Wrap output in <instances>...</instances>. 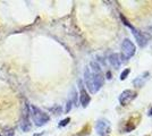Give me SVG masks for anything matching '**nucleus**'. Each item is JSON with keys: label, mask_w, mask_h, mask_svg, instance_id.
Listing matches in <instances>:
<instances>
[{"label": "nucleus", "mask_w": 152, "mask_h": 136, "mask_svg": "<svg viewBox=\"0 0 152 136\" xmlns=\"http://www.w3.org/2000/svg\"><path fill=\"white\" fill-rule=\"evenodd\" d=\"M104 76L101 71L100 65L96 61H91L89 66L85 67L84 71V82L90 91V93L94 94L103 86Z\"/></svg>", "instance_id": "nucleus-1"}, {"label": "nucleus", "mask_w": 152, "mask_h": 136, "mask_svg": "<svg viewBox=\"0 0 152 136\" xmlns=\"http://www.w3.org/2000/svg\"><path fill=\"white\" fill-rule=\"evenodd\" d=\"M30 112H31L33 121H34V124H35L38 127L43 126V125H45L47 123H49V120H50V117H49L48 113H45L43 110H41L40 108L33 105V104L30 105Z\"/></svg>", "instance_id": "nucleus-2"}, {"label": "nucleus", "mask_w": 152, "mask_h": 136, "mask_svg": "<svg viewBox=\"0 0 152 136\" xmlns=\"http://www.w3.org/2000/svg\"><path fill=\"white\" fill-rule=\"evenodd\" d=\"M121 22H123V24H124V25H126L127 27L132 31L134 38H135V40L137 41V44H139L140 47H145L146 43H148V39L145 38V35H144L142 32H140L136 27H134V26L132 25V24H131L126 18H125V16H124V15H121Z\"/></svg>", "instance_id": "nucleus-3"}, {"label": "nucleus", "mask_w": 152, "mask_h": 136, "mask_svg": "<svg viewBox=\"0 0 152 136\" xmlns=\"http://www.w3.org/2000/svg\"><path fill=\"white\" fill-rule=\"evenodd\" d=\"M136 51V48L134 43L129 39H124L123 43H121V59H124L123 61L126 63L128 59H131L135 55Z\"/></svg>", "instance_id": "nucleus-4"}, {"label": "nucleus", "mask_w": 152, "mask_h": 136, "mask_svg": "<svg viewBox=\"0 0 152 136\" xmlns=\"http://www.w3.org/2000/svg\"><path fill=\"white\" fill-rule=\"evenodd\" d=\"M95 130L99 136H109L110 130H111V124L106 118H101L96 121Z\"/></svg>", "instance_id": "nucleus-5"}, {"label": "nucleus", "mask_w": 152, "mask_h": 136, "mask_svg": "<svg viewBox=\"0 0 152 136\" xmlns=\"http://www.w3.org/2000/svg\"><path fill=\"white\" fill-rule=\"evenodd\" d=\"M141 115L140 113H134L131 117L127 118V120L124 123V126H123V132L124 133H129L134 130L137 126H139L140 121H141Z\"/></svg>", "instance_id": "nucleus-6"}, {"label": "nucleus", "mask_w": 152, "mask_h": 136, "mask_svg": "<svg viewBox=\"0 0 152 136\" xmlns=\"http://www.w3.org/2000/svg\"><path fill=\"white\" fill-rule=\"evenodd\" d=\"M30 105L28 103H25L24 109H23V115H22V119H20V128L23 132H28L31 129L32 125L30 121Z\"/></svg>", "instance_id": "nucleus-7"}, {"label": "nucleus", "mask_w": 152, "mask_h": 136, "mask_svg": "<svg viewBox=\"0 0 152 136\" xmlns=\"http://www.w3.org/2000/svg\"><path fill=\"white\" fill-rule=\"evenodd\" d=\"M137 97V92L134 90H125L121 92L119 95V103L121 105H127L129 102H132L135 97Z\"/></svg>", "instance_id": "nucleus-8"}, {"label": "nucleus", "mask_w": 152, "mask_h": 136, "mask_svg": "<svg viewBox=\"0 0 152 136\" xmlns=\"http://www.w3.org/2000/svg\"><path fill=\"white\" fill-rule=\"evenodd\" d=\"M78 86H80V101H81V104H82V107L86 108L89 105L90 101H91V97L85 90L82 81H78Z\"/></svg>", "instance_id": "nucleus-9"}, {"label": "nucleus", "mask_w": 152, "mask_h": 136, "mask_svg": "<svg viewBox=\"0 0 152 136\" xmlns=\"http://www.w3.org/2000/svg\"><path fill=\"white\" fill-rule=\"evenodd\" d=\"M149 78H150V73H149V71H144L143 74L139 75L137 77L134 79L133 85L135 86V87H142V86L148 82Z\"/></svg>", "instance_id": "nucleus-10"}, {"label": "nucleus", "mask_w": 152, "mask_h": 136, "mask_svg": "<svg viewBox=\"0 0 152 136\" xmlns=\"http://www.w3.org/2000/svg\"><path fill=\"white\" fill-rule=\"evenodd\" d=\"M108 60H109V63L111 64V66L114 67L115 69H118V68L121 67V64H123L121 55H118V53H111V55L108 57Z\"/></svg>", "instance_id": "nucleus-11"}, {"label": "nucleus", "mask_w": 152, "mask_h": 136, "mask_svg": "<svg viewBox=\"0 0 152 136\" xmlns=\"http://www.w3.org/2000/svg\"><path fill=\"white\" fill-rule=\"evenodd\" d=\"M129 73H131V69H129V68H126V69L121 74V81H125L127 77V75H128Z\"/></svg>", "instance_id": "nucleus-12"}, {"label": "nucleus", "mask_w": 152, "mask_h": 136, "mask_svg": "<svg viewBox=\"0 0 152 136\" xmlns=\"http://www.w3.org/2000/svg\"><path fill=\"white\" fill-rule=\"evenodd\" d=\"M90 125H86V127H84V128H83L82 130H81V132H83V133H81V134H78V135L77 136H84V135H88V134H89L90 133Z\"/></svg>", "instance_id": "nucleus-13"}, {"label": "nucleus", "mask_w": 152, "mask_h": 136, "mask_svg": "<svg viewBox=\"0 0 152 136\" xmlns=\"http://www.w3.org/2000/svg\"><path fill=\"white\" fill-rule=\"evenodd\" d=\"M70 121V118H65V119H63L60 123H59V127H64V126H66V125H68V123Z\"/></svg>", "instance_id": "nucleus-14"}, {"label": "nucleus", "mask_w": 152, "mask_h": 136, "mask_svg": "<svg viewBox=\"0 0 152 136\" xmlns=\"http://www.w3.org/2000/svg\"><path fill=\"white\" fill-rule=\"evenodd\" d=\"M72 105H73V102H72L70 100H68V101H67V104H66V110L65 111H66V112H69Z\"/></svg>", "instance_id": "nucleus-15"}, {"label": "nucleus", "mask_w": 152, "mask_h": 136, "mask_svg": "<svg viewBox=\"0 0 152 136\" xmlns=\"http://www.w3.org/2000/svg\"><path fill=\"white\" fill-rule=\"evenodd\" d=\"M149 116H151V117H152V108L150 109V110H149Z\"/></svg>", "instance_id": "nucleus-16"}, {"label": "nucleus", "mask_w": 152, "mask_h": 136, "mask_svg": "<svg viewBox=\"0 0 152 136\" xmlns=\"http://www.w3.org/2000/svg\"><path fill=\"white\" fill-rule=\"evenodd\" d=\"M42 135V133H41V134H38V135H33V136H41Z\"/></svg>", "instance_id": "nucleus-17"}, {"label": "nucleus", "mask_w": 152, "mask_h": 136, "mask_svg": "<svg viewBox=\"0 0 152 136\" xmlns=\"http://www.w3.org/2000/svg\"><path fill=\"white\" fill-rule=\"evenodd\" d=\"M144 136H150V135H144Z\"/></svg>", "instance_id": "nucleus-18"}, {"label": "nucleus", "mask_w": 152, "mask_h": 136, "mask_svg": "<svg viewBox=\"0 0 152 136\" xmlns=\"http://www.w3.org/2000/svg\"><path fill=\"white\" fill-rule=\"evenodd\" d=\"M0 136H2V135H1V134H0Z\"/></svg>", "instance_id": "nucleus-19"}]
</instances>
